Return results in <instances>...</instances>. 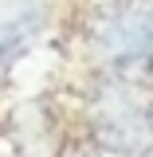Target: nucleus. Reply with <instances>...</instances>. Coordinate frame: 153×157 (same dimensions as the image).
<instances>
[{
	"label": "nucleus",
	"instance_id": "nucleus-1",
	"mask_svg": "<svg viewBox=\"0 0 153 157\" xmlns=\"http://www.w3.org/2000/svg\"><path fill=\"white\" fill-rule=\"evenodd\" d=\"M98 47L110 63H145L149 55V4L126 0L114 12H106L98 28Z\"/></svg>",
	"mask_w": 153,
	"mask_h": 157
}]
</instances>
